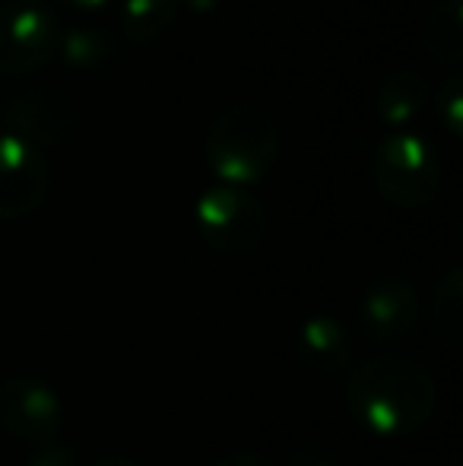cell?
<instances>
[{
    "label": "cell",
    "mask_w": 463,
    "mask_h": 466,
    "mask_svg": "<svg viewBox=\"0 0 463 466\" xmlns=\"http://www.w3.org/2000/svg\"><path fill=\"white\" fill-rule=\"evenodd\" d=\"M432 374L416 359L377 356L349 374L347 406L362 429L377 438H403L419 431L435 412Z\"/></svg>",
    "instance_id": "6da1fadb"
},
{
    "label": "cell",
    "mask_w": 463,
    "mask_h": 466,
    "mask_svg": "<svg viewBox=\"0 0 463 466\" xmlns=\"http://www.w3.org/2000/svg\"><path fill=\"white\" fill-rule=\"evenodd\" d=\"M283 137L273 115L260 105H232L206 130V166L219 185L245 187L260 181L279 159Z\"/></svg>",
    "instance_id": "7a4b0ae2"
},
{
    "label": "cell",
    "mask_w": 463,
    "mask_h": 466,
    "mask_svg": "<svg viewBox=\"0 0 463 466\" xmlns=\"http://www.w3.org/2000/svg\"><path fill=\"white\" fill-rule=\"evenodd\" d=\"M371 178L377 194L403 209H419L438 197L441 190V159L426 137L394 130L375 147L371 156Z\"/></svg>",
    "instance_id": "3957f363"
},
{
    "label": "cell",
    "mask_w": 463,
    "mask_h": 466,
    "mask_svg": "<svg viewBox=\"0 0 463 466\" xmlns=\"http://www.w3.org/2000/svg\"><path fill=\"white\" fill-rule=\"evenodd\" d=\"M61 23L48 0L0 4V74L25 76L57 57Z\"/></svg>",
    "instance_id": "277c9868"
},
{
    "label": "cell",
    "mask_w": 463,
    "mask_h": 466,
    "mask_svg": "<svg viewBox=\"0 0 463 466\" xmlns=\"http://www.w3.org/2000/svg\"><path fill=\"white\" fill-rule=\"evenodd\" d=\"M76 105L55 86L0 89V134L32 147H64L76 134Z\"/></svg>",
    "instance_id": "5b68a950"
},
{
    "label": "cell",
    "mask_w": 463,
    "mask_h": 466,
    "mask_svg": "<svg viewBox=\"0 0 463 466\" xmlns=\"http://www.w3.org/2000/svg\"><path fill=\"white\" fill-rule=\"evenodd\" d=\"M197 228L216 254L238 258L260 248L267 232V209L245 187L216 185L197 200Z\"/></svg>",
    "instance_id": "8992f818"
},
{
    "label": "cell",
    "mask_w": 463,
    "mask_h": 466,
    "mask_svg": "<svg viewBox=\"0 0 463 466\" xmlns=\"http://www.w3.org/2000/svg\"><path fill=\"white\" fill-rule=\"evenodd\" d=\"M51 168L42 149L0 134V219H25L45 203Z\"/></svg>",
    "instance_id": "52a82bcc"
},
{
    "label": "cell",
    "mask_w": 463,
    "mask_h": 466,
    "mask_svg": "<svg viewBox=\"0 0 463 466\" xmlns=\"http://www.w3.org/2000/svg\"><path fill=\"white\" fill-rule=\"evenodd\" d=\"M0 425L25 444H55L64 429L61 400L48 384L32 378H13L0 387Z\"/></svg>",
    "instance_id": "ba28073f"
},
{
    "label": "cell",
    "mask_w": 463,
    "mask_h": 466,
    "mask_svg": "<svg viewBox=\"0 0 463 466\" xmlns=\"http://www.w3.org/2000/svg\"><path fill=\"white\" fill-rule=\"evenodd\" d=\"M362 330L371 343H400L419 320L416 289L400 277H384L362 295Z\"/></svg>",
    "instance_id": "9c48e42d"
},
{
    "label": "cell",
    "mask_w": 463,
    "mask_h": 466,
    "mask_svg": "<svg viewBox=\"0 0 463 466\" xmlns=\"http://www.w3.org/2000/svg\"><path fill=\"white\" fill-rule=\"evenodd\" d=\"M57 57L74 74L106 76L121 61V38L102 25H70V29H61Z\"/></svg>",
    "instance_id": "30bf717a"
},
{
    "label": "cell",
    "mask_w": 463,
    "mask_h": 466,
    "mask_svg": "<svg viewBox=\"0 0 463 466\" xmlns=\"http://www.w3.org/2000/svg\"><path fill=\"white\" fill-rule=\"evenodd\" d=\"M298 359L317 374H340L356 359V339L340 320L311 318L298 330Z\"/></svg>",
    "instance_id": "8fae6325"
},
{
    "label": "cell",
    "mask_w": 463,
    "mask_h": 466,
    "mask_svg": "<svg viewBox=\"0 0 463 466\" xmlns=\"http://www.w3.org/2000/svg\"><path fill=\"white\" fill-rule=\"evenodd\" d=\"M432 98V86L419 70H394L381 80L375 93V111L388 127H407L422 115Z\"/></svg>",
    "instance_id": "7c38bea8"
},
{
    "label": "cell",
    "mask_w": 463,
    "mask_h": 466,
    "mask_svg": "<svg viewBox=\"0 0 463 466\" xmlns=\"http://www.w3.org/2000/svg\"><path fill=\"white\" fill-rule=\"evenodd\" d=\"M419 42L432 61L458 70L463 61V0H435L419 25Z\"/></svg>",
    "instance_id": "4fadbf2b"
},
{
    "label": "cell",
    "mask_w": 463,
    "mask_h": 466,
    "mask_svg": "<svg viewBox=\"0 0 463 466\" xmlns=\"http://www.w3.org/2000/svg\"><path fill=\"white\" fill-rule=\"evenodd\" d=\"M121 32L130 45H159L181 19V0H121Z\"/></svg>",
    "instance_id": "5bb4252c"
},
{
    "label": "cell",
    "mask_w": 463,
    "mask_h": 466,
    "mask_svg": "<svg viewBox=\"0 0 463 466\" xmlns=\"http://www.w3.org/2000/svg\"><path fill=\"white\" fill-rule=\"evenodd\" d=\"M435 327L448 343H458L463 330V273L460 267L448 270V277L438 282L435 292Z\"/></svg>",
    "instance_id": "9a60e30c"
},
{
    "label": "cell",
    "mask_w": 463,
    "mask_h": 466,
    "mask_svg": "<svg viewBox=\"0 0 463 466\" xmlns=\"http://www.w3.org/2000/svg\"><path fill=\"white\" fill-rule=\"evenodd\" d=\"M435 105H438V115L445 121V127L451 130L454 137L463 134V74L460 70H448L438 80V89H435Z\"/></svg>",
    "instance_id": "2e32d148"
},
{
    "label": "cell",
    "mask_w": 463,
    "mask_h": 466,
    "mask_svg": "<svg viewBox=\"0 0 463 466\" xmlns=\"http://www.w3.org/2000/svg\"><path fill=\"white\" fill-rule=\"evenodd\" d=\"M286 466H340V454L324 441H308L289 457Z\"/></svg>",
    "instance_id": "e0dca14e"
},
{
    "label": "cell",
    "mask_w": 463,
    "mask_h": 466,
    "mask_svg": "<svg viewBox=\"0 0 463 466\" xmlns=\"http://www.w3.org/2000/svg\"><path fill=\"white\" fill-rule=\"evenodd\" d=\"M29 466H76V457H74V451L64 448V444L57 441V444L38 448V454L32 457Z\"/></svg>",
    "instance_id": "ac0fdd59"
},
{
    "label": "cell",
    "mask_w": 463,
    "mask_h": 466,
    "mask_svg": "<svg viewBox=\"0 0 463 466\" xmlns=\"http://www.w3.org/2000/svg\"><path fill=\"white\" fill-rule=\"evenodd\" d=\"M213 466H273V463L267 461V457L254 454V451H235V454L219 457Z\"/></svg>",
    "instance_id": "d6986e66"
},
{
    "label": "cell",
    "mask_w": 463,
    "mask_h": 466,
    "mask_svg": "<svg viewBox=\"0 0 463 466\" xmlns=\"http://www.w3.org/2000/svg\"><path fill=\"white\" fill-rule=\"evenodd\" d=\"M61 6H67L70 13H80V16H99L102 10L112 6V0H61Z\"/></svg>",
    "instance_id": "ffe728a7"
},
{
    "label": "cell",
    "mask_w": 463,
    "mask_h": 466,
    "mask_svg": "<svg viewBox=\"0 0 463 466\" xmlns=\"http://www.w3.org/2000/svg\"><path fill=\"white\" fill-rule=\"evenodd\" d=\"M219 4H223V0H181V6H187L191 13H210V10H216Z\"/></svg>",
    "instance_id": "44dd1931"
},
{
    "label": "cell",
    "mask_w": 463,
    "mask_h": 466,
    "mask_svg": "<svg viewBox=\"0 0 463 466\" xmlns=\"http://www.w3.org/2000/svg\"><path fill=\"white\" fill-rule=\"evenodd\" d=\"M93 466H140V463L127 461V457H102V461H96Z\"/></svg>",
    "instance_id": "7402d4cb"
}]
</instances>
